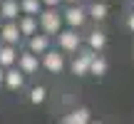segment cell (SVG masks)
Wrapping results in <instances>:
<instances>
[{
    "label": "cell",
    "instance_id": "6da1fadb",
    "mask_svg": "<svg viewBox=\"0 0 134 124\" xmlns=\"http://www.w3.org/2000/svg\"><path fill=\"white\" fill-rule=\"evenodd\" d=\"M37 27H40V32H42V35L55 37V35L62 30V15H60V10L42 8V13L37 15Z\"/></svg>",
    "mask_w": 134,
    "mask_h": 124
},
{
    "label": "cell",
    "instance_id": "7a4b0ae2",
    "mask_svg": "<svg viewBox=\"0 0 134 124\" xmlns=\"http://www.w3.org/2000/svg\"><path fill=\"white\" fill-rule=\"evenodd\" d=\"M62 25H67V30H80V27H85L87 25V8H82V5H67V8L62 10Z\"/></svg>",
    "mask_w": 134,
    "mask_h": 124
},
{
    "label": "cell",
    "instance_id": "3957f363",
    "mask_svg": "<svg viewBox=\"0 0 134 124\" xmlns=\"http://www.w3.org/2000/svg\"><path fill=\"white\" fill-rule=\"evenodd\" d=\"M55 37H57V50L62 55H77L82 50V35H77L75 30H60Z\"/></svg>",
    "mask_w": 134,
    "mask_h": 124
},
{
    "label": "cell",
    "instance_id": "277c9868",
    "mask_svg": "<svg viewBox=\"0 0 134 124\" xmlns=\"http://www.w3.org/2000/svg\"><path fill=\"white\" fill-rule=\"evenodd\" d=\"M40 67L50 72V75H60L65 70V55L60 50H47V52L40 57Z\"/></svg>",
    "mask_w": 134,
    "mask_h": 124
},
{
    "label": "cell",
    "instance_id": "5b68a950",
    "mask_svg": "<svg viewBox=\"0 0 134 124\" xmlns=\"http://www.w3.org/2000/svg\"><path fill=\"white\" fill-rule=\"evenodd\" d=\"M92 57H94V52H92V50H80V52L75 55V60H72V65H70L72 75L87 77V75H90V62H92Z\"/></svg>",
    "mask_w": 134,
    "mask_h": 124
},
{
    "label": "cell",
    "instance_id": "8992f818",
    "mask_svg": "<svg viewBox=\"0 0 134 124\" xmlns=\"http://www.w3.org/2000/svg\"><path fill=\"white\" fill-rule=\"evenodd\" d=\"M15 67H18V70L23 72L25 77H27V75H37V70H40V57L25 50V52H20V55H18V62H15Z\"/></svg>",
    "mask_w": 134,
    "mask_h": 124
},
{
    "label": "cell",
    "instance_id": "52a82bcc",
    "mask_svg": "<svg viewBox=\"0 0 134 124\" xmlns=\"http://www.w3.org/2000/svg\"><path fill=\"white\" fill-rule=\"evenodd\" d=\"M0 42L3 45H10V47H18L23 42V35L18 30V22H3L0 27Z\"/></svg>",
    "mask_w": 134,
    "mask_h": 124
},
{
    "label": "cell",
    "instance_id": "ba28073f",
    "mask_svg": "<svg viewBox=\"0 0 134 124\" xmlns=\"http://www.w3.org/2000/svg\"><path fill=\"white\" fill-rule=\"evenodd\" d=\"M47 50H52V37H47V35H42V32L27 37V52H32V55H45Z\"/></svg>",
    "mask_w": 134,
    "mask_h": 124
},
{
    "label": "cell",
    "instance_id": "9c48e42d",
    "mask_svg": "<svg viewBox=\"0 0 134 124\" xmlns=\"http://www.w3.org/2000/svg\"><path fill=\"white\" fill-rule=\"evenodd\" d=\"M3 87L10 92H20L25 87V75L18 70V67H10V70H5V80H3Z\"/></svg>",
    "mask_w": 134,
    "mask_h": 124
},
{
    "label": "cell",
    "instance_id": "30bf717a",
    "mask_svg": "<svg viewBox=\"0 0 134 124\" xmlns=\"http://www.w3.org/2000/svg\"><path fill=\"white\" fill-rule=\"evenodd\" d=\"M18 18H20L18 0H3V3H0V20H3V22H15Z\"/></svg>",
    "mask_w": 134,
    "mask_h": 124
},
{
    "label": "cell",
    "instance_id": "8fae6325",
    "mask_svg": "<svg viewBox=\"0 0 134 124\" xmlns=\"http://www.w3.org/2000/svg\"><path fill=\"white\" fill-rule=\"evenodd\" d=\"M15 22H18V30H20V35H23V37H32V35H37V32H40V27H37V18L20 15Z\"/></svg>",
    "mask_w": 134,
    "mask_h": 124
},
{
    "label": "cell",
    "instance_id": "7c38bea8",
    "mask_svg": "<svg viewBox=\"0 0 134 124\" xmlns=\"http://www.w3.org/2000/svg\"><path fill=\"white\" fill-rule=\"evenodd\" d=\"M104 47H107V35L102 32V30H92V32H87V50H92L94 55H99Z\"/></svg>",
    "mask_w": 134,
    "mask_h": 124
},
{
    "label": "cell",
    "instance_id": "4fadbf2b",
    "mask_svg": "<svg viewBox=\"0 0 134 124\" xmlns=\"http://www.w3.org/2000/svg\"><path fill=\"white\" fill-rule=\"evenodd\" d=\"M90 119H92V114L87 107H75L60 124H90Z\"/></svg>",
    "mask_w": 134,
    "mask_h": 124
},
{
    "label": "cell",
    "instance_id": "5bb4252c",
    "mask_svg": "<svg viewBox=\"0 0 134 124\" xmlns=\"http://www.w3.org/2000/svg\"><path fill=\"white\" fill-rule=\"evenodd\" d=\"M15 62H18V47H10V45L0 42V67L10 70V67H15Z\"/></svg>",
    "mask_w": 134,
    "mask_h": 124
},
{
    "label": "cell",
    "instance_id": "9a60e30c",
    "mask_svg": "<svg viewBox=\"0 0 134 124\" xmlns=\"http://www.w3.org/2000/svg\"><path fill=\"white\" fill-rule=\"evenodd\" d=\"M107 15H109V5L102 3V0H99V3L94 0V3L87 8V18H92L94 22H102V20H107Z\"/></svg>",
    "mask_w": 134,
    "mask_h": 124
},
{
    "label": "cell",
    "instance_id": "2e32d148",
    "mask_svg": "<svg viewBox=\"0 0 134 124\" xmlns=\"http://www.w3.org/2000/svg\"><path fill=\"white\" fill-rule=\"evenodd\" d=\"M107 70H109V62H107L104 55H94L90 62V75L92 77H104L107 75Z\"/></svg>",
    "mask_w": 134,
    "mask_h": 124
},
{
    "label": "cell",
    "instance_id": "e0dca14e",
    "mask_svg": "<svg viewBox=\"0 0 134 124\" xmlns=\"http://www.w3.org/2000/svg\"><path fill=\"white\" fill-rule=\"evenodd\" d=\"M20 5V15H30V18H37L42 13V3L40 0H18Z\"/></svg>",
    "mask_w": 134,
    "mask_h": 124
},
{
    "label": "cell",
    "instance_id": "ac0fdd59",
    "mask_svg": "<svg viewBox=\"0 0 134 124\" xmlns=\"http://www.w3.org/2000/svg\"><path fill=\"white\" fill-rule=\"evenodd\" d=\"M27 99H30V104H42V102L47 99V87H42V84H35L32 89H30Z\"/></svg>",
    "mask_w": 134,
    "mask_h": 124
},
{
    "label": "cell",
    "instance_id": "d6986e66",
    "mask_svg": "<svg viewBox=\"0 0 134 124\" xmlns=\"http://www.w3.org/2000/svg\"><path fill=\"white\" fill-rule=\"evenodd\" d=\"M124 27H127V30H129V32L134 35V13H132V10L124 15Z\"/></svg>",
    "mask_w": 134,
    "mask_h": 124
},
{
    "label": "cell",
    "instance_id": "ffe728a7",
    "mask_svg": "<svg viewBox=\"0 0 134 124\" xmlns=\"http://www.w3.org/2000/svg\"><path fill=\"white\" fill-rule=\"evenodd\" d=\"M40 3H42V8H52V10H57L62 0H40Z\"/></svg>",
    "mask_w": 134,
    "mask_h": 124
},
{
    "label": "cell",
    "instance_id": "44dd1931",
    "mask_svg": "<svg viewBox=\"0 0 134 124\" xmlns=\"http://www.w3.org/2000/svg\"><path fill=\"white\" fill-rule=\"evenodd\" d=\"M3 80H5V70L0 67V87H3Z\"/></svg>",
    "mask_w": 134,
    "mask_h": 124
},
{
    "label": "cell",
    "instance_id": "7402d4cb",
    "mask_svg": "<svg viewBox=\"0 0 134 124\" xmlns=\"http://www.w3.org/2000/svg\"><path fill=\"white\" fill-rule=\"evenodd\" d=\"M62 3H67V5H80V0H62Z\"/></svg>",
    "mask_w": 134,
    "mask_h": 124
},
{
    "label": "cell",
    "instance_id": "603a6c76",
    "mask_svg": "<svg viewBox=\"0 0 134 124\" xmlns=\"http://www.w3.org/2000/svg\"><path fill=\"white\" fill-rule=\"evenodd\" d=\"M129 5H132V13H134V0H129Z\"/></svg>",
    "mask_w": 134,
    "mask_h": 124
},
{
    "label": "cell",
    "instance_id": "cb8c5ba5",
    "mask_svg": "<svg viewBox=\"0 0 134 124\" xmlns=\"http://www.w3.org/2000/svg\"><path fill=\"white\" fill-rule=\"evenodd\" d=\"M0 27H3V20H0Z\"/></svg>",
    "mask_w": 134,
    "mask_h": 124
},
{
    "label": "cell",
    "instance_id": "d4e9b609",
    "mask_svg": "<svg viewBox=\"0 0 134 124\" xmlns=\"http://www.w3.org/2000/svg\"><path fill=\"white\" fill-rule=\"evenodd\" d=\"M90 124H92V122H90ZM94 124H99V122H94Z\"/></svg>",
    "mask_w": 134,
    "mask_h": 124
},
{
    "label": "cell",
    "instance_id": "484cf974",
    "mask_svg": "<svg viewBox=\"0 0 134 124\" xmlns=\"http://www.w3.org/2000/svg\"><path fill=\"white\" fill-rule=\"evenodd\" d=\"M0 3H3V0H0Z\"/></svg>",
    "mask_w": 134,
    "mask_h": 124
}]
</instances>
